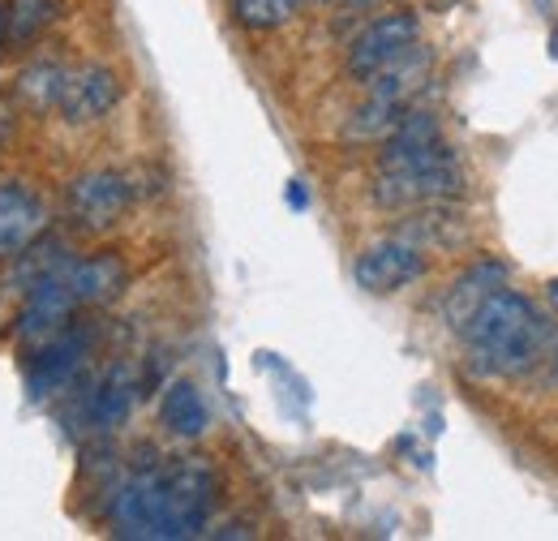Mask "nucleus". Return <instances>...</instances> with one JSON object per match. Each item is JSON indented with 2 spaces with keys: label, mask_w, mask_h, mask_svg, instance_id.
Listing matches in <instances>:
<instances>
[{
  "label": "nucleus",
  "mask_w": 558,
  "mask_h": 541,
  "mask_svg": "<svg viewBox=\"0 0 558 541\" xmlns=\"http://www.w3.org/2000/svg\"><path fill=\"white\" fill-rule=\"evenodd\" d=\"M134 400H138V378H134V370H130V365H112V370L90 387V396H86V405H82V417H86L95 430H117V425L130 417Z\"/></svg>",
  "instance_id": "obj_14"
},
{
  "label": "nucleus",
  "mask_w": 558,
  "mask_h": 541,
  "mask_svg": "<svg viewBox=\"0 0 558 541\" xmlns=\"http://www.w3.org/2000/svg\"><path fill=\"white\" fill-rule=\"evenodd\" d=\"M134 181L112 168H90L65 185V215L82 232H108L134 206Z\"/></svg>",
  "instance_id": "obj_4"
},
{
  "label": "nucleus",
  "mask_w": 558,
  "mask_h": 541,
  "mask_svg": "<svg viewBox=\"0 0 558 541\" xmlns=\"http://www.w3.org/2000/svg\"><path fill=\"white\" fill-rule=\"evenodd\" d=\"M228 9L245 31H279L296 13L292 0H228Z\"/></svg>",
  "instance_id": "obj_21"
},
{
  "label": "nucleus",
  "mask_w": 558,
  "mask_h": 541,
  "mask_svg": "<svg viewBox=\"0 0 558 541\" xmlns=\"http://www.w3.org/2000/svg\"><path fill=\"white\" fill-rule=\"evenodd\" d=\"M356 4H378V0H356Z\"/></svg>",
  "instance_id": "obj_27"
},
{
  "label": "nucleus",
  "mask_w": 558,
  "mask_h": 541,
  "mask_svg": "<svg viewBox=\"0 0 558 541\" xmlns=\"http://www.w3.org/2000/svg\"><path fill=\"white\" fill-rule=\"evenodd\" d=\"M417 39H421V17L413 9L383 13V17H374L349 44V73L361 77V82H369V77H378L387 65H396L409 48H417Z\"/></svg>",
  "instance_id": "obj_5"
},
{
  "label": "nucleus",
  "mask_w": 558,
  "mask_h": 541,
  "mask_svg": "<svg viewBox=\"0 0 558 541\" xmlns=\"http://www.w3.org/2000/svg\"><path fill=\"white\" fill-rule=\"evenodd\" d=\"M159 421H163V430L177 434V438H203L210 425V408H207V400H203V392H198L190 378H177V383H168L163 396H159Z\"/></svg>",
  "instance_id": "obj_15"
},
{
  "label": "nucleus",
  "mask_w": 558,
  "mask_h": 541,
  "mask_svg": "<svg viewBox=\"0 0 558 541\" xmlns=\"http://www.w3.org/2000/svg\"><path fill=\"white\" fill-rule=\"evenodd\" d=\"M425 267L429 263H425L421 245L404 241V237H383V241H374L356 254L352 275H356V288H365L369 297H391V292L417 284Z\"/></svg>",
  "instance_id": "obj_6"
},
{
  "label": "nucleus",
  "mask_w": 558,
  "mask_h": 541,
  "mask_svg": "<svg viewBox=\"0 0 558 541\" xmlns=\"http://www.w3.org/2000/svg\"><path fill=\"white\" fill-rule=\"evenodd\" d=\"M22 297H26V301H22V310H17V344H22L26 352H35V348H44L52 336H61L73 323V314L82 310V305L73 301L70 284H65V270L52 275V279H44V284H35V288L22 292Z\"/></svg>",
  "instance_id": "obj_7"
},
{
  "label": "nucleus",
  "mask_w": 558,
  "mask_h": 541,
  "mask_svg": "<svg viewBox=\"0 0 558 541\" xmlns=\"http://www.w3.org/2000/svg\"><path fill=\"white\" fill-rule=\"evenodd\" d=\"M9 137H13V108L0 99V151L9 146Z\"/></svg>",
  "instance_id": "obj_22"
},
{
  "label": "nucleus",
  "mask_w": 558,
  "mask_h": 541,
  "mask_svg": "<svg viewBox=\"0 0 558 541\" xmlns=\"http://www.w3.org/2000/svg\"><path fill=\"white\" fill-rule=\"evenodd\" d=\"M65 284H70L73 301L86 305V310H99V305H112L125 284H130V267L121 254L112 250H99V254H86V259H70L65 267Z\"/></svg>",
  "instance_id": "obj_12"
},
{
  "label": "nucleus",
  "mask_w": 558,
  "mask_h": 541,
  "mask_svg": "<svg viewBox=\"0 0 558 541\" xmlns=\"http://www.w3.org/2000/svg\"><path fill=\"white\" fill-rule=\"evenodd\" d=\"M219 498V477L198 456H177L138 465L130 481L112 494V533L117 538L181 541L207 529Z\"/></svg>",
  "instance_id": "obj_1"
},
{
  "label": "nucleus",
  "mask_w": 558,
  "mask_h": 541,
  "mask_svg": "<svg viewBox=\"0 0 558 541\" xmlns=\"http://www.w3.org/2000/svg\"><path fill=\"white\" fill-rule=\"evenodd\" d=\"M288 206H296V211H301V206H310V194L301 190V181H292V185H288Z\"/></svg>",
  "instance_id": "obj_23"
},
{
  "label": "nucleus",
  "mask_w": 558,
  "mask_h": 541,
  "mask_svg": "<svg viewBox=\"0 0 558 541\" xmlns=\"http://www.w3.org/2000/svg\"><path fill=\"white\" fill-rule=\"evenodd\" d=\"M442 155H451V146L442 142V130H438L434 112L404 108L396 130L383 137L378 168H413V164H429V159H442Z\"/></svg>",
  "instance_id": "obj_10"
},
{
  "label": "nucleus",
  "mask_w": 558,
  "mask_h": 541,
  "mask_svg": "<svg viewBox=\"0 0 558 541\" xmlns=\"http://www.w3.org/2000/svg\"><path fill=\"white\" fill-rule=\"evenodd\" d=\"M117 104H121V77L108 65L65 69V86H61L57 112L70 125H90V121L108 117Z\"/></svg>",
  "instance_id": "obj_9"
},
{
  "label": "nucleus",
  "mask_w": 558,
  "mask_h": 541,
  "mask_svg": "<svg viewBox=\"0 0 558 541\" xmlns=\"http://www.w3.org/2000/svg\"><path fill=\"white\" fill-rule=\"evenodd\" d=\"M17 259V267L9 275V288L13 292H31L35 284H44V279H52V275H61V270L70 267V254H65V245L57 241V237H35L26 250H17L13 254Z\"/></svg>",
  "instance_id": "obj_17"
},
{
  "label": "nucleus",
  "mask_w": 558,
  "mask_h": 541,
  "mask_svg": "<svg viewBox=\"0 0 558 541\" xmlns=\"http://www.w3.org/2000/svg\"><path fill=\"white\" fill-rule=\"evenodd\" d=\"M57 17H61V0H9L0 26L13 39H31V35L48 31Z\"/></svg>",
  "instance_id": "obj_19"
},
{
  "label": "nucleus",
  "mask_w": 558,
  "mask_h": 541,
  "mask_svg": "<svg viewBox=\"0 0 558 541\" xmlns=\"http://www.w3.org/2000/svg\"><path fill=\"white\" fill-rule=\"evenodd\" d=\"M292 4L301 9V4H331V0H292Z\"/></svg>",
  "instance_id": "obj_26"
},
{
  "label": "nucleus",
  "mask_w": 558,
  "mask_h": 541,
  "mask_svg": "<svg viewBox=\"0 0 558 541\" xmlns=\"http://www.w3.org/2000/svg\"><path fill=\"white\" fill-rule=\"evenodd\" d=\"M61 86H65V65H52V61H39V65L22 69V77H17V95H22L35 112L57 108Z\"/></svg>",
  "instance_id": "obj_20"
},
{
  "label": "nucleus",
  "mask_w": 558,
  "mask_h": 541,
  "mask_svg": "<svg viewBox=\"0 0 558 541\" xmlns=\"http://www.w3.org/2000/svg\"><path fill=\"white\" fill-rule=\"evenodd\" d=\"M456 336L464 344V361L477 378H524L550 357L555 318L537 310L524 292L498 288Z\"/></svg>",
  "instance_id": "obj_2"
},
{
  "label": "nucleus",
  "mask_w": 558,
  "mask_h": 541,
  "mask_svg": "<svg viewBox=\"0 0 558 541\" xmlns=\"http://www.w3.org/2000/svg\"><path fill=\"white\" fill-rule=\"evenodd\" d=\"M507 279H511V270L507 263H498V259H477L473 267H464L456 275V284L447 288V297H442V318H447V327L451 332H460L473 314H477V305L494 297L498 288H507Z\"/></svg>",
  "instance_id": "obj_13"
},
{
  "label": "nucleus",
  "mask_w": 558,
  "mask_h": 541,
  "mask_svg": "<svg viewBox=\"0 0 558 541\" xmlns=\"http://www.w3.org/2000/svg\"><path fill=\"white\" fill-rule=\"evenodd\" d=\"M550 301H555V305H558V275H555V279H550Z\"/></svg>",
  "instance_id": "obj_25"
},
{
  "label": "nucleus",
  "mask_w": 558,
  "mask_h": 541,
  "mask_svg": "<svg viewBox=\"0 0 558 541\" xmlns=\"http://www.w3.org/2000/svg\"><path fill=\"white\" fill-rule=\"evenodd\" d=\"M550 378L558 383V332H555V344H550Z\"/></svg>",
  "instance_id": "obj_24"
},
{
  "label": "nucleus",
  "mask_w": 558,
  "mask_h": 541,
  "mask_svg": "<svg viewBox=\"0 0 558 541\" xmlns=\"http://www.w3.org/2000/svg\"><path fill=\"white\" fill-rule=\"evenodd\" d=\"M90 344H95V332L70 323L61 336H52L44 348H35V352H31V370H26L31 396H35V400H48V396H57L61 387H70L73 374L82 370V357L90 352Z\"/></svg>",
  "instance_id": "obj_8"
},
{
  "label": "nucleus",
  "mask_w": 558,
  "mask_h": 541,
  "mask_svg": "<svg viewBox=\"0 0 558 541\" xmlns=\"http://www.w3.org/2000/svg\"><path fill=\"white\" fill-rule=\"evenodd\" d=\"M48 232V206L26 181H0V259H13Z\"/></svg>",
  "instance_id": "obj_11"
},
{
  "label": "nucleus",
  "mask_w": 558,
  "mask_h": 541,
  "mask_svg": "<svg viewBox=\"0 0 558 541\" xmlns=\"http://www.w3.org/2000/svg\"><path fill=\"white\" fill-rule=\"evenodd\" d=\"M409 104H396V99H383V95H369L344 125V137L352 142H383V137L396 130V121L404 117Z\"/></svg>",
  "instance_id": "obj_18"
},
{
  "label": "nucleus",
  "mask_w": 558,
  "mask_h": 541,
  "mask_svg": "<svg viewBox=\"0 0 558 541\" xmlns=\"http://www.w3.org/2000/svg\"><path fill=\"white\" fill-rule=\"evenodd\" d=\"M396 237L413 241V245H421V250H425V245H456V241L464 237V215H460L451 203L417 206V211L400 224Z\"/></svg>",
  "instance_id": "obj_16"
},
{
  "label": "nucleus",
  "mask_w": 558,
  "mask_h": 541,
  "mask_svg": "<svg viewBox=\"0 0 558 541\" xmlns=\"http://www.w3.org/2000/svg\"><path fill=\"white\" fill-rule=\"evenodd\" d=\"M464 194V168L451 155L429 159V164H413V168H378L369 199L383 211H417L429 203H456Z\"/></svg>",
  "instance_id": "obj_3"
},
{
  "label": "nucleus",
  "mask_w": 558,
  "mask_h": 541,
  "mask_svg": "<svg viewBox=\"0 0 558 541\" xmlns=\"http://www.w3.org/2000/svg\"><path fill=\"white\" fill-rule=\"evenodd\" d=\"M542 4H546V0H542Z\"/></svg>",
  "instance_id": "obj_28"
}]
</instances>
